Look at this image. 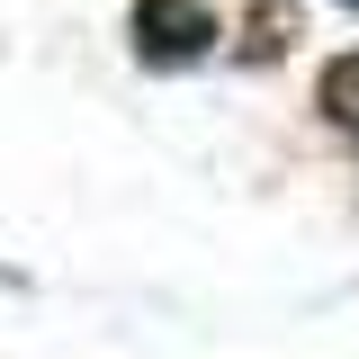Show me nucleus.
Returning a JSON list of instances; mask_svg holds the SVG:
<instances>
[{"instance_id": "obj_1", "label": "nucleus", "mask_w": 359, "mask_h": 359, "mask_svg": "<svg viewBox=\"0 0 359 359\" xmlns=\"http://www.w3.org/2000/svg\"><path fill=\"white\" fill-rule=\"evenodd\" d=\"M323 108H332L341 126H359V54H351V63H332V72H323Z\"/></svg>"}]
</instances>
